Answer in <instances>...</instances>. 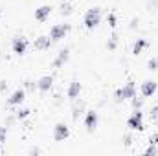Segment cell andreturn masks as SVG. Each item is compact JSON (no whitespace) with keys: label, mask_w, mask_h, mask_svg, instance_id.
<instances>
[{"label":"cell","mask_w":158,"mask_h":156,"mask_svg":"<svg viewBox=\"0 0 158 156\" xmlns=\"http://www.w3.org/2000/svg\"><path fill=\"white\" fill-rule=\"evenodd\" d=\"M156 88H158V84L155 81H143L140 90H142V96H143V97H151V96L156 92Z\"/></svg>","instance_id":"cell-9"},{"label":"cell","mask_w":158,"mask_h":156,"mask_svg":"<svg viewBox=\"0 0 158 156\" xmlns=\"http://www.w3.org/2000/svg\"><path fill=\"white\" fill-rule=\"evenodd\" d=\"M143 48H147V40L138 39L136 42H134V46H132V53H134V55H140V53L143 51Z\"/></svg>","instance_id":"cell-15"},{"label":"cell","mask_w":158,"mask_h":156,"mask_svg":"<svg viewBox=\"0 0 158 156\" xmlns=\"http://www.w3.org/2000/svg\"><path fill=\"white\" fill-rule=\"evenodd\" d=\"M85 28L86 30H94V28H98L99 26V22H101V9L99 7H92V9H88L86 13H85Z\"/></svg>","instance_id":"cell-1"},{"label":"cell","mask_w":158,"mask_h":156,"mask_svg":"<svg viewBox=\"0 0 158 156\" xmlns=\"http://www.w3.org/2000/svg\"><path fill=\"white\" fill-rule=\"evenodd\" d=\"M109 24H110L112 28L116 26V15H114V13H110V15H109Z\"/></svg>","instance_id":"cell-24"},{"label":"cell","mask_w":158,"mask_h":156,"mask_svg":"<svg viewBox=\"0 0 158 156\" xmlns=\"http://www.w3.org/2000/svg\"><path fill=\"white\" fill-rule=\"evenodd\" d=\"M26 99V92L22 90V88H19V90H15L9 97H7V105H11V107H17V105H20L22 101Z\"/></svg>","instance_id":"cell-8"},{"label":"cell","mask_w":158,"mask_h":156,"mask_svg":"<svg viewBox=\"0 0 158 156\" xmlns=\"http://www.w3.org/2000/svg\"><path fill=\"white\" fill-rule=\"evenodd\" d=\"M142 105H143V101L140 99V97H132V107H134V110H138V109H142Z\"/></svg>","instance_id":"cell-21"},{"label":"cell","mask_w":158,"mask_h":156,"mask_svg":"<svg viewBox=\"0 0 158 156\" xmlns=\"http://www.w3.org/2000/svg\"><path fill=\"white\" fill-rule=\"evenodd\" d=\"M116 44H118V42H116V35H114V37H110V40L107 42V48H109V50H114Z\"/></svg>","instance_id":"cell-22"},{"label":"cell","mask_w":158,"mask_h":156,"mask_svg":"<svg viewBox=\"0 0 158 156\" xmlns=\"http://www.w3.org/2000/svg\"><path fill=\"white\" fill-rule=\"evenodd\" d=\"M68 31H70V24H55L50 30V39H52V42H57V40L64 39V35Z\"/></svg>","instance_id":"cell-4"},{"label":"cell","mask_w":158,"mask_h":156,"mask_svg":"<svg viewBox=\"0 0 158 156\" xmlns=\"http://www.w3.org/2000/svg\"><path fill=\"white\" fill-rule=\"evenodd\" d=\"M70 13H72V6H70V4H68V0H66V2H63V4H61V15H63V17H68Z\"/></svg>","instance_id":"cell-16"},{"label":"cell","mask_w":158,"mask_h":156,"mask_svg":"<svg viewBox=\"0 0 158 156\" xmlns=\"http://www.w3.org/2000/svg\"><path fill=\"white\" fill-rule=\"evenodd\" d=\"M6 138H7V127H0V147L6 143Z\"/></svg>","instance_id":"cell-19"},{"label":"cell","mask_w":158,"mask_h":156,"mask_svg":"<svg viewBox=\"0 0 158 156\" xmlns=\"http://www.w3.org/2000/svg\"><path fill=\"white\" fill-rule=\"evenodd\" d=\"M11 48H13V53H17V55H24L26 50H28V39L22 37V35H17V37L13 39V42H11Z\"/></svg>","instance_id":"cell-5"},{"label":"cell","mask_w":158,"mask_h":156,"mask_svg":"<svg viewBox=\"0 0 158 156\" xmlns=\"http://www.w3.org/2000/svg\"><path fill=\"white\" fill-rule=\"evenodd\" d=\"M50 13H52V6H40L39 9H35V18L39 22H44L50 17Z\"/></svg>","instance_id":"cell-13"},{"label":"cell","mask_w":158,"mask_h":156,"mask_svg":"<svg viewBox=\"0 0 158 156\" xmlns=\"http://www.w3.org/2000/svg\"><path fill=\"white\" fill-rule=\"evenodd\" d=\"M147 68H149V70H158V57L149 59V63H147Z\"/></svg>","instance_id":"cell-20"},{"label":"cell","mask_w":158,"mask_h":156,"mask_svg":"<svg viewBox=\"0 0 158 156\" xmlns=\"http://www.w3.org/2000/svg\"><path fill=\"white\" fill-rule=\"evenodd\" d=\"M68 59H70V50H68V48L61 50V51L57 53V57L53 59V68H61V66H63Z\"/></svg>","instance_id":"cell-10"},{"label":"cell","mask_w":158,"mask_h":156,"mask_svg":"<svg viewBox=\"0 0 158 156\" xmlns=\"http://www.w3.org/2000/svg\"><path fill=\"white\" fill-rule=\"evenodd\" d=\"M136 96V86H134V83L132 81H129L125 86H121L116 90V94H114V97H116V101H125V99H132Z\"/></svg>","instance_id":"cell-2"},{"label":"cell","mask_w":158,"mask_h":156,"mask_svg":"<svg viewBox=\"0 0 158 156\" xmlns=\"http://www.w3.org/2000/svg\"><path fill=\"white\" fill-rule=\"evenodd\" d=\"M127 127L132 129V130H143V114H142L140 109L134 110V112L129 116V119H127Z\"/></svg>","instance_id":"cell-3"},{"label":"cell","mask_w":158,"mask_h":156,"mask_svg":"<svg viewBox=\"0 0 158 156\" xmlns=\"http://www.w3.org/2000/svg\"><path fill=\"white\" fill-rule=\"evenodd\" d=\"M83 109H85V105H83V103H79V105H76V107H74V112H72V117H74L76 121L79 119V116H81V112H83Z\"/></svg>","instance_id":"cell-17"},{"label":"cell","mask_w":158,"mask_h":156,"mask_svg":"<svg viewBox=\"0 0 158 156\" xmlns=\"http://www.w3.org/2000/svg\"><path fill=\"white\" fill-rule=\"evenodd\" d=\"M79 94H81V83H79L77 79H74V81L70 83V86H68V97H70L72 101H76L79 97Z\"/></svg>","instance_id":"cell-12"},{"label":"cell","mask_w":158,"mask_h":156,"mask_svg":"<svg viewBox=\"0 0 158 156\" xmlns=\"http://www.w3.org/2000/svg\"><path fill=\"white\" fill-rule=\"evenodd\" d=\"M136 24H138V18H132V22H131V28H136Z\"/></svg>","instance_id":"cell-28"},{"label":"cell","mask_w":158,"mask_h":156,"mask_svg":"<svg viewBox=\"0 0 158 156\" xmlns=\"http://www.w3.org/2000/svg\"><path fill=\"white\" fill-rule=\"evenodd\" d=\"M50 44H52L50 35H40L39 39H35V48H37V50H48Z\"/></svg>","instance_id":"cell-14"},{"label":"cell","mask_w":158,"mask_h":156,"mask_svg":"<svg viewBox=\"0 0 158 156\" xmlns=\"http://www.w3.org/2000/svg\"><path fill=\"white\" fill-rule=\"evenodd\" d=\"M156 116H158V105H156V107H153V110H151V117H153V119H156Z\"/></svg>","instance_id":"cell-27"},{"label":"cell","mask_w":158,"mask_h":156,"mask_svg":"<svg viewBox=\"0 0 158 156\" xmlns=\"http://www.w3.org/2000/svg\"><path fill=\"white\" fill-rule=\"evenodd\" d=\"M123 143H125V145H131V143H132V136H131V134L123 136Z\"/></svg>","instance_id":"cell-25"},{"label":"cell","mask_w":158,"mask_h":156,"mask_svg":"<svg viewBox=\"0 0 158 156\" xmlns=\"http://www.w3.org/2000/svg\"><path fill=\"white\" fill-rule=\"evenodd\" d=\"M0 13H2V11H0Z\"/></svg>","instance_id":"cell-31"},{"label":"cell","mask_w":158,"mask_h":156,"mask_svg":"<svg viewBox=\"0 0 158 156\" xmlns=\"http://www.w3.org/2000/svg\"><path fill=\"white\" fill-rule=\"evenodd\" d=\"M61 2H66V0H61Z\"/></svg>","instance_id":"cell-30"},{"label":"cell","mask_w":158,"mask_h":156,"mask_svg":"<svg viewBox=\"0 0 158 156\" xmlns=\"http://www.w3.org/2000/svg\"><path fill=\"white\" fill-rule=\"evenodd\" d=\"M68 136H70V129H68L64 123H57V125L53 127V138H55L57 142H64Z\"/></svg>","instance_id":"cell-6"},{"label":"cell","mask_w":158,"mask_h":156,"mask_svg":"<svg viewBox=\"0 0 158 156\" xmlns=\"http://www.w3.org/2000/svg\"><path fill=\"white\" fill-rule=\"evenodd\" d=\"M156 153H158V149H156V145H153V143H151V145L147 147V151H145V154H156Z\"/></svg>","instance_id":"cell-23"},{"label":"cell","mask_w":158,"mask_h":156,"mask_svg":"<svg viewBox=\"0 0 158 156\" xmlns=\"http://www.w3.org/2000/svg\"><path fill=\"white\" fill-rule=\"evenodd\" d=\"M6 86H7V83H6V81H0V90H4Z\"/></svg>","instance_id":"cell-29"},{"label":"cell","mask_w":158,"mask_h":156,"mask_svg":"<svg viewBox=\"0 0 158 156\" xmlns=\"http://www.w3.org/2000/svg\"><path fill=\"white\" fill-rule=\"evenodd\" d=\"M30 112H31L30 109H19V110H17V114H15V117H17V119H24V117L30 116Z\"/></svg>","instance_id":"cell-18"},{"label":"cell","mask_w":158,"mask_h":156,"mask_svg":"<svg viewBox=\"0 0 158 156\" xmlns=\"http://www.w3.org/2000/svg\"><path fill=\"white\" fill-rule=\"evenodd\" d=\"M85 127H86L88 132H94V130H96V127H98V112H96V110H88V112H86Z\"/></svg>","instance_id":"cell-7"},{"label":"cell","mask_w":158,"mask_h":156,"mask_svg":"<svg viewBox=\"0 0 158 156\" xmlns=\"http://www.w3.org/2000/svg\"><path fill=\"white\" fill-rule=\"evenodd\" d=\"M149 142H151L153 145H158V132H156V134H153V136H151V140H149Z\"/></svg>","instance_id":"cell-26"},{"label":"cell","mask_w":158,"mask_h":156,"mask_svg":"<svg viewBox=\"0 0 158 156\" xmlns=\"http://www.w3.org/2000/svg\"><path fill=\"white\" fill-rule=\"evenodd\" d=\"M52 84H53V77H52V76H42V77L37 81L39 92H48V90L52 88Z\"/></svg>","instance_id":"cell-11"}]
</instances>
